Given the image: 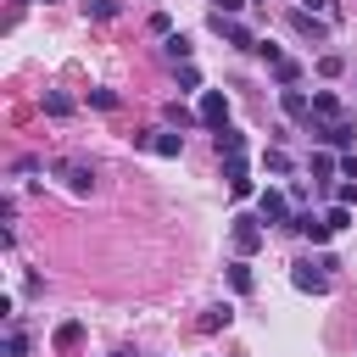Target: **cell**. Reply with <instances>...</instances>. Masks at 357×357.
<instances>
[{"label": "cell", "mask_w": 357, "mask_h": 357, "mask_svg": "<svg viewBox=\"0 0 357 357\" xmlns=\"http://www.w3.org/2000/svg\"><path fill=\"white\" fill-rule=\"evenodd\" d=\"M50 173H56L73 195H89V190H95V167H89L84 156H56V162H50Z\"/></svg>", "instance_id": "cell-1"}, {"label": "cell", "mask_w": 357, "mask_h": 357, "mask_svg": "<svg viewBox=\"0 0 357 357\" xmlns=\"http://www.w3.org/2000/svg\"><path fill=\"white\" fill-rule=\"evenodd\" d=\"M257 218H262L268 229H290V218H296V212H290V195H284V190H262V195H257Z\"/></svg>", "instance_id": "cell-2"}, {"label": "cell", "mask_w": 357, "mask_h": 357, "mask_svg": "<svg viewBox=\"0 0 357 357\" xmlns=\"http://www.w3.org/2000/svg\"><path fill=\"white\" fill-rule=\"evenodd\" d=\"M212 33H218L223 45H234V50H257V45H262L245 22H234V17H223V11H212Z\"/></svg>", "instance_id": "cell-3"}, {"label": "cell", "mask_w": 357, "mask_h": 357, "mask_svg": "<svg viewBox=\"0 0 357 357\" xmlns=\"http://www.w3.org/2000/svg\"><path fill=\"white\" fill-rule=\"evenodd\" d=\"M195 117H201V128H218V134H223V128H229V95H223V89H206L201 106H195Z\"/></svg>", "instance_id": "cell-4"}, {"label": "cell", "mask_w": 357, "mask_h": 357, "mask_svg": "<svg viewBox=\"0 0 357 357\" xmlns=\"http://www.w3.org/2000/svg\"><path fill=\"white\" fill-rule=\"evenodd\" d=\"M134 145H145L151 156H184V134H173V128H151V134H134Z\"/></svg>", "instance_id": "cell-5"}, {"label": "cell", "mask_w": 357, "mask_h": 357, "mask_svg": "<svg viewBox=\"0 0 357 357\" xmlns=\"http://www.w3.org/2000/svg\"><path fill=\"white\" fill-rule=\"evenodd\" d=\"M229 240H234V251H240V257H251V251H262V240H268V229H262V218H234V229H229Z\"/></svg>", "instance_id": "cell-6"}, {"label": "cell", "mask_w": 357, "mask_h": 357, "mask_svg": "<svg viewBox=\"0 0 357 357\" xmlns=\"http://www.w3.org/2000/svg\"><path fill=\"white\" fill-rule=\"evenodd\" d=\"M290 284L307 290V296H329V273H324V262H290Z\"/></svg>", "instance_id": "cell-7"}, {"label": "cell", "mask_w": 357, "mask_h": 357, "mask_svg": "<svg viewBox=\"0 0 357 357\" xmlns=\"http://www.w3.org/2000/svg\"><path fill=\"white\" fill-rule=\"evenodd\" d=\"M307 134H312L318 145H351V139H357V128H351V123H318V117L307 123Z\"/></svg>", "instance_id": "cell-8"}, {"label": "cell", "mask_w": 357, "mask_h": 357, "mask_svg": "<svg viewBox=\"0 0 357 357\" xmlns=\"http://www.w3.org/2000/svg\"><path fill=\"white\" fill-rule=\"evenodd\" d=\"M279 112H284L290 123H312V100H307V89H279Z\"/></svg>", "instance_id": "cell-9"}, {"label": "cell", "mask_w": 357, "mask_h": 357, "mask_svg": "<svg viewBox=\"0 0 357 357\" xmlns=\"http://www.w3.org/2000/svg\"><path fill=\"white\" fill-rule=\"evenodd\" d=\"M312 117H318V123H346V106H340V95H329V89H312Z\"/></svg>", "instance_id": "cell-10"}, {"label": "cell", "mask_w": 357, "mask_h": 357, "mask_svg": "<svg viewBox=\"0 0 357 357\" xmlns=\"http://www.w3.org/2000/svg\"><path fill=\"white\" fill-rule=\"evenodd\" d=\"M50 346L73 357V351L84 346V318H67V324H56V335H50Z\"/></svg>", "instance_id": "cell-11"}, {"label": "cell", "mask_w": 357, "mask_h": 357, "mask_svg": "<svg viewBox=\"0 0 357 357\" xmlns=\"http://www.w3.org/2000/svg\"><path fill=\"white\" fill-rule=\"evenodd\" d=\"M290 28H296L301 39H324V33H329V22H324V17H312V11H301V6L290 11Z\"/></svg>", "instance_id": "cell-12"}, {"label": "cell", "mask_w": 357, "mask_h": 357, "mask_svg": "<svg viewBox=\"0 0 357 357\" xmlns=\"http://www.w3.org/2000/svg\"><path fill=\"white\" fill-rule=\"evenodd\" d=\"M229 324H234V307H229V301H223V307H206V312L195 318L201 335H218V329H229Z\"/></svg>", "instance_id": "cell-13"}, {"label": "cell", "mask_w": 357, "mask_h": 357, "mask_svg": "<svg viewBox=\"0 0 357 357\" xmlns=\"http://www.w3.org/2000/svg\"><path fill=\"white\" fill-rule=\"evenodd\" d=\"M229 290H234V296H251V290H257V273H251V262H245V257H240V262H229Z\"/></svg>", "instance_id": "cell-14"}, {"label": "cell", "mask_w": 357, "mask_h": 357, "mask_svg": "<svg viewBox=\"0 0 357 357\" xmlns=\"http://www.w3.org/2000/svg\"><path fill=\"white\" fill-rule=\"evenodd\" d=\"M218 156H223V162L245 156V134H240V128H223V134H218Z\"/></svg>", "instance_id": "cell-15"}, {"label": "cell", "mask_w": 357, "mask_h": 357, "mask_svg": "<svg viewBox=\"0 0 357 357\" xmlns=\"http://www.w3.org/2000/svg\"><path fill=\"white\" fill-rule=\"evenodd\" d=\"M162 56L178 61V67H190V39H184V33H167V39H162Z\"/></svg>", "instance_id": "cell-16"}, {"label": "cell", "mask_w": 357, "mask_h": 357, "mask_svg": "<svg viewBox=\"0 0 357 357\" xmlns=\"http://www.w3.org/2000/svg\"><path fill=\"white\" fill-rule=\"evenodd\" d=\"M162 117H167V128H190V123H201V117H195L190 106H178V100H167V106H162Z\"/></svg>", "instance_id": "cell-17"}, {"label": "cell", "mask_w": 357, "mask_h": 357, "mask_svg": "<svg viewBox=\"0 0 357 357\" xmlns=\"http://www.w3.org/2000/svg\"><path fill=\"white\" fill-rule=\"evenodd\" d=\"M262 167H268V173H279V178H284V173H290V167H296V162H290V156H284V151H279V145H268V151H262Z\"/></svg>", "instance_id": "cell-18"}, {"label": "cell", "mask_w": 357, "mask_h": 357, "mask_svg": "<svg viewBox=\"0 0 357 357\" xmlns=\"http://www.w3.org/2000/svg\"><path fill=\"white\" fill-rule=\"evenodd\" d=\"M6 357H28V335H22V324L6 329Z\"/></svg>", "instance_id": "cell-19"}, {"label": "cell", "mask_w": 357, "mask_h": 357, "mask_svg": "<svg viewBox=\"0 0 357 357\" xmlns=\"http://www.w3.org/2000/svg\"><path fill=\"white\" fill-rule=\"evenodd\" d=\"M324 223H329L335 234H340V229H351V206H340V201H335V206L324 212Z\"/></svg>", "instance_id": "cell-20"}, {"label": "cell", "mask_w": 357, "mask_h": 357, "mask_svg": "<svg viewBox=\"0 0 357 357\" xmlns=\"http://www.w3.org/2000/svg\"><path fill=\"white\" fill-rule=\"evenodd\" d=\"M84 11H89V17H100V22H112L123 6H117V0H84Z\"/></svg>", "instance_id": "cell-21"}, {"label": "cell", "mask_w": 357, "mask_h": 357, "mask_svg": "<svg viewBox=\"0 0 357 357\" xmlns=\"http://www.w3.org/2000/svg\"><path fill=\"white\" fill-rule=\"evenodd\" d=\"M89 106H100V112H117V89H89Z\"/></svg>", "instance_id": "cell-22"}, {"label": "cell", "mask_w": 357, "mask_h": 357, "mask_svg": "<svg viewBox=\"0 0 357 357\" xmlns=\"http://www.w3.org/2000/svg\"><path fill=\"white\" fill-rule=\"evenodd\" d=\"M45 112H50V117H67V112H73V100H67V95H56V89H50V95H45Z\"/></svg>", "instance_id": "cell-23"}, {"label": "cell", "mask_w": 357, "mask_h": 357, "mask_svg": "<svg viewBox=\"0 0 357 357\" xmlns=\"http://www.w3.org/2000/svg\"><path fill=\"white\" fill-rule=\"evenodd\" d=\"M301 11H312V17H324V22H335V0H301Z\"/></svg>", "instance_id": "cell-24"}, {"label": "cell", "mask_w": 357, "mask_h": 357, "mask_svg": "<svg viewBox=\"0 0 357 357\" xmlns=\"http://www.w3.org/2000/svg\"><path fill=\"white\" fill-rule=\"evenodd\" d=\"M318 73H324V78H340L346 61H340V56H318Z\"/></svg>", "instance_id": "cell-25"}, {"label": "cell", "mask_w": 357, "mask_h": 357, "mask_svg": "<svg viewBox=\"0 0 357 357\" xmlns=\"http://www.w3.org/2000/svg\"><path fill=\"white\" fill-rule=\"evenodd\" d=\"M312 173H324V178H329V173H340V162H335V156H324V151H312Z\"/></svg>", "instance_id": "cell-26"}, {"label": "cell", "mask_w": 357, "mask_h": 357, "mask_svg": "<svg viewBox=\"0 0 357 357\" xmlns=\"http://www.w3.org/2000/svg\"><path fill=\"white\" fill-rule=\"evenodd\" d=\"M251 190H257L251 173H245V178H229V195H234V201H251Z\"/></svg>", "instance_id": "cell-27"}, {"label": "cell", "mask_w": 357, "mask_h": 357, "mask_svg": "<svg viewBox=\"0 0 357 357\" xmlns=\"http://www.w3.org/2000/svg\"><path fill=\"white\" fill-rule=\"evenodd\" d=\"M178 89H201V73L195 67H178Z\"/></svg>", "instance_id": "cell-28"}, {"label": "cell", "mask_w": 357, "mask_h": 357, "mask_svg": "<svg viewBox=\"0 0 357 357\" xmlns=\"http://www.w3.org/2000/svg\"><path fill=\"white\" fill-rule=\"evenodd\" d=\"M11 173H17V178H22V173H39V156H17V162H11Z\"/></svg>", "instance_id": "cell-29"}, {"label": "cell", "mask_w": 357, "mask_h": 357, "mask_svg": "<svg viewBox=\"0 0 357 357\" xmlns=\"http://www.w3.org/2000/svg\"><path fill=\"white\" fill-rule=\"evenodd\" d=\"M335 201H340V206H357V184H351V178H346V184H340V190H335Z\"/></svg>", "instance_id": "cell-30"}, {"label": "cell", "mask_w": 357, "mask_h": 357, "mask_svg": "<svg viewBox=\"0 0 357 357\" xmlns=\"http://www.w3.org/2000/svg\"><path fill=\"white\" fill-rule=\"evenodd\" d=\"M340 178H351V184H357V156H340Z\"/></svg>", "instance_id": "cell-31"}, {"label": "cell", "mask_w": 357, "mask_h": 357, "mask_svg": "<svg viewBox=\"0 0 357 357\" xmlns=\"http://www.w3.org/2000/svg\"><path fill=\"white\" fill-rule=\"evenodd\" d=\"M240 6H245V0H212V11H223V17H234Z\"/></svg>", "instance_id": "cell-32"}, {"label": "cell", "mask_w": 357, "mask_h": 357, "mask_svg": "<svg viewBox=\"0 0 357 357\" xmlns=\"http://www.w3.org/2000/svg\"><path fill=\"white\" fill-rule=\"evenodd\" d=\"M117 357H134V351H117Z\"/></svg>", "instance_id": "cell-33"}]
</instances>
